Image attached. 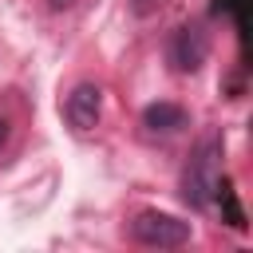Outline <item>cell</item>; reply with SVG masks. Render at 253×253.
<instances>
[{"instance_id": "obj_1", "label": "cell", "mask_w": 253, "mask_h": 253, "mask_svg": "<svg viewBox=\"0 0 253 253\" xmlns=\"http://www.w3.org/2000/svg\"><path fill=\"white\" fill-rule=\"evenodd\" d=\"M217 186H221V142L202 138L182 170V198L194 210H210L217 202Z\"/></svg>"}, {"instance_id": "obj_2", "label": "cell", "mask_w": 253, "mask_h": 253, "mask_svg": "<svg viewBox=\"0 0 253 253\" xmlns=\"http://www.w3.org/2000/svg\"><path fill=\"white\" fill-rule=\"evenodd\" d=\"M190 221L174 217V213H162V210H146L130 221V237L146 249H178L190 241Z\"/></svg>"}, {"instance_id": "obj_3", "label": "cell", "mask_w": 253, "mask_h": 253, "mask_svg": "<svg viewBox=\"0 0 253 253\" xmlns=\"http://www.w3.org/2000/svg\"><path fill=\"white\" fill-rule=\"evenodd\" d=\"M99 115H103V91L95 83H75L71 95H67V103H63V119L79 134H87V130L99 126Z\"/></svg>"}, {"instance_id": "obj_4", "label": "cell", "mask_w": 253, "mask_h": 253, "mask_svg": "<svg viewBox=\"0 0 253 253\" xmlns=\"http://www.w3.org/2000/svg\"><path fill=\"white\" fill-rule=\"evenodd\" d=\"M206 55H210V40L198 24H186L170 36V63L178 71H198L206 63Z\"/></svg>"}, {"instance_id": "obj_5", "label": "cell", "mask_w": 253, "mask_h": 253, "mask_svg": "<svg viewBox=\"0 0 253 253\" xmlns=\"http://www.w3.org/2000/svg\"><path fill=\"white\" fill-rule=\"evenodd\" d=\"M142 126H146V130H154V134H170V130L186 126V107L158 99V103H150V107L142 111Z\"/></svg>"}, {"instance_id": "obj_6", "label": "cell", "mask_w": 253, "mask_h": 253, "mask_svg": "<svg viewBox=\"0 0 253 253\" xmlns=\"http://www.w3.org/2000/svg\"><path fill=\"white\" fill-rule=\"evenodd\" d=\"M213 16H233L237 24V36H241V47H245V28H249V0H213L210 4Z\"/></svg>"}, {"instance_id": "obj_7", "label": "cell", "mask_w": 253, "mask_h": 253, "mask_svg": "<svg viewBox=\"0 0 253 253\" xmlns=\"http://www.w3.org/2000/svg\"><path fill=\"white\" fill-rule=\"evenodd\" d=\"M162 0H130V8H134V16H150L154 8H158Z\"/></svg>"}, {"instance_id": "obj_8", "label": "cell", "mask_w": 253, "mask_h": 253, "mask_svg": "<svg viewBox=\"0 0 253 253\" xmlns=\"http://www.w3.org/2000/svg\"><path fill=\"white\" fill-rule=\"evenodd\" d=\"M8 134H12V123H8V119H4V115H0V150H4V146H8Z\"/></svg>"}, {"instance_id": "obj_9", "label": "cell", "mask_w": 253, "mask_h": 253, "mask_svg": "<svg viewBox=\"0 0 253 253\" xmlns=\"http://www.w3.org/2000/svg\"><path fill=\"white\" fill-rule=\"evenodd\" d=\"M47 8H55V12H63V8H71V0H47Z\"/></svg>"}]
</instances>
